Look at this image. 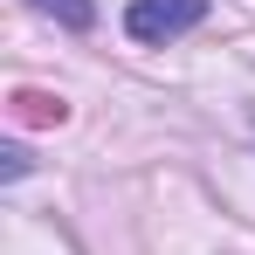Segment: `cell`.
<instances>
[{
    "label": "cell",
    "mask_w": 255,
    "mask_h": 255,
    "mask_svg": "<svg viewBox=\"0 0 255 255\" xmlns=\"http://www.w3.org/2000/svg\"><path fill=\"white\" fill-rule=\"evenodd\" d=\"M28 166H35L28 145H0V172H7V179H28Z\"/></svg>",
    "instance_id": "3"
},
{
    "label": "cell",
    "mask_w": 255,
    "mask_h": 255,
    "mask_svg": "<svg viewBox=\"0 0 255 255\" xmlns=\"http://www.w3.org/2000/svg\"><path fill=\"white\" fill-rule=\"evenodd\" d=\"M35 14H48V21H62L69 35H90L97 28V0H28Z\"/></svg>",
    "instance_id": "2"
},
{
    "label": "cell",
    "mask_w": 255,
    "mask_h": 255,
    "mask_svg": "<svg viewBox=\"0 0 255 255\" xmlns=\"http://www.w3.org/2000/svg\"><path fill=\"white\" fill-rule=\"evenodd\" d=\"M200 21H207V0H131L125 7V35L138 48H166Z\"/></svg>",
    "instance_id": "1"
}]
</instances>
